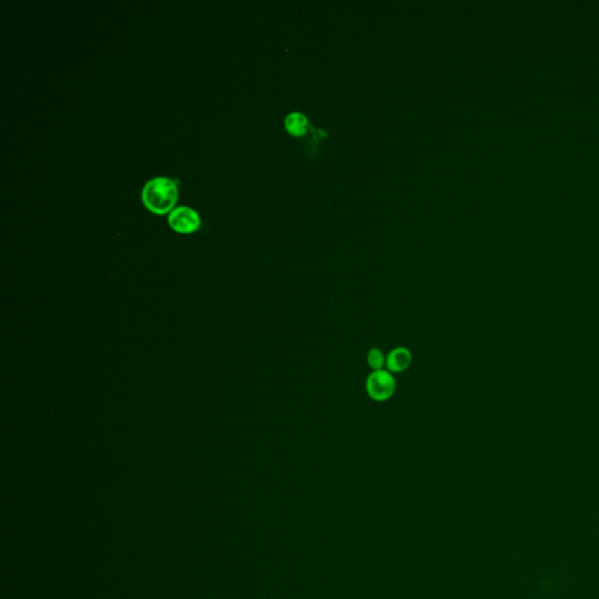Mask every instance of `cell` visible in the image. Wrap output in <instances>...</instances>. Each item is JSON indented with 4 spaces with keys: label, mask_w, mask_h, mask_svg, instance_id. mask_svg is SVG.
<instances>
[{
    "label": "cell",
    "mask_w": 599,
    "mask_h": 599,
    "mask_svg": "<svg viewBox=\"0 0 599 599\" xmlns=\"http://www.w3.org/2000/svg\"><path fill=\"white\" fill-rule=\"evenodd\" d=\"M178 198V180L169 177H155L142 189V200L149 210L158 214L171 210Z\"/></svg>",
    "instance_id": "obj_1"
},
{
    "label": "cell",
    "mask_w": 599,
    "mask_h": 599,
    "mask_svg": "<svg viewBox=\"0 0 599 599\" xmlns=\"http://www.w3.org/2000/svg\"><path fill=\"white\" fill-rule=\"evenodd\" d=\"M396 379L388 370L374 371L368 376L366 390L368 396L375 401H386L396 392Z\"/></svg>",
    "instance_id": "obj_2"
},
{
    "label": "cell",
    "mask_w": 599,
    "mask_h": 599,
    "mask_svg": "<svg viewBox=\"0 0 599 599\" xmlns=\"http://www.w3.org/2000/svg\"><path fill=\"white\" fill-rule=\"evenodd\" d=\"M167 222L179 233H191L200 226L198 212L189 207H178L169 213Z\"/></svg>",
    "instance_id": "obj_3"
},
{
    "label": "cell",
    "mask_w": 599,
    "mask_h": 599,
    "mask_svg": "<svg viewBox=\"0 0 599 599\" xmlns=\"http://www.w3.org/2000/svg\"><path fill=\"white\" fill-rule=\"evenodd\" d=\"M412 362V355L409 349L404 346H398L390 351L386 356V369L391 374H399L409 368Z\"/></svg>",
    "instance_id": "obj_4"
},
{
    "label": "cell",
    "mask_w": 599,
    "mask_h": 599,
    "mask_svg": "<svg viewBox=\"0 0 599 599\" xmlns=\"http://www.w3.org/2000/svg\"><path fill=\"white\" fill-rule=\"evenodd\" d=\"M284 125H286V128L289 133L295 135V136H302L307 132V117L301 113L289 114L288 116L286 117Z\"/></svg>",
    "instance_id": "obj_5"
},
{
    "label": "cell",
    "mask_w": 599,
    "mask_h": 599,
    "mask_svg": "<svg viewBox=\"0 0 599 599\" xmlns=\"http://www.w3.org/2000/svg\"><path fill=\"white\" fill-rule=\"evenodd\" d=\"M366 361H368V364H369L371 369L374 370V371H379V370H383V368L386 366V357L381 353V349L372 348L368 353Z\"/></svg>",
    "instance_id": "obj_6"
}]
</instances>
